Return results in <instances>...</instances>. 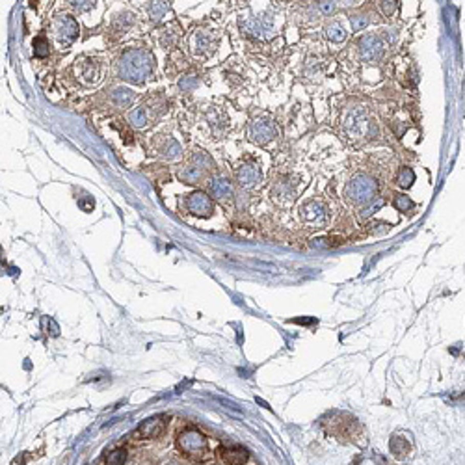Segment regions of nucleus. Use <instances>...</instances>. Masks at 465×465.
I'll list each match as a JSON object with an SVG mask.
<instances>
[{
  "label": "nucleus",
  "mask_w": 465,
  "mask_h": 465,
  "mask_svg": "<svg viewBox=\"0 0 465 465\" xmlns=\"http://www.w3.org/2000/svg\"><path fill=\"white\" fill-rule=\"evenodd\" d=\"M376 194H378V183L367 173L353 175L344 186V197L352 205H358V207L372 205Z\"/></svg>",
  "instance_id": "obj_3"
},
{
  "label": "nucleus",
  "mask_w": 465,
  "mask_h": 465,
  "mask_svg": "<svg viewBox=\"0 0 465 465\" xmlns=\"http://www.w3.org/2000/svg\"><path fill=\"white\" fill-rule=\"evenodd\" d=\"M396 8H398V4L396 2H380V10L384 11L385 17H391L396 11Z\"/></svg>",
  "instance_id": "obj_31"
},
{
  "label": "nucleus",
  "mask_w": 465,
  "mask_h": 465,
  "mask_svg": "<svg viewBox=\"0 0 465 465\" xmlns=\"http://www.w3.org/2000/svg\"><path fill=\"white\" fill-rule=\"evenodd\" d=\"M277 136V128L276 125L268 119H257V121H251L250 127H248V138L253 143H259V145H266L268 142Z\"/></svg>",
  "instance_id": "obj_9"
},
{
  "label": "nucleus",
  "mask_w": 465,
  "mask_h": 465,
  "mask_svg": "<svg viewBox=\"0 0 465 465\" xmlns=\"http://www.w3.org/2000/svg\"><path fill=\"white\" fill-rule=\"evenodd\" d=\"M240 28L250 34V36H255V37H264L272 28V23L266 19H261V17H250L240 23Z\"/></svg>",
  "instance_id": "obj_14"
},
{
  "label": "nucleus",
  "mask_w": 465,
  "mask_h": 465,
  "mask_svg": "<svg viewBox=\"0 0 465 465\" xmlns=\"http://www.w3.org/2000/svg\"><path fill=\"white\" fill-rule=\"evenodd\" d=\"M317 8H318L320 11H322L324 15H329V13H331V11L335 10V4H333V2H318Z\"/></svg>",
  "instance_id": "obj_32"
},
{
  "label": "nucleus",
  "mask_w": 465,
  "mask_h": 465,
  "mask_svg": "<svg viewBox=\"0 0 465 465\" xmlns=\"http://www.w3.org/2000/svg\"><path fill=\"white\" fill-rule=\"evenodd\" d=\"M166 11H168V4L166 2H153V4H149V15H151L153 20H160Z\"/></svg>",
  "instance_id": "obj_27"
},
{
  "label": "nucleus",
  "mask_w": 465,
  "mask_h": 465,
  "mask_svg": "<svg viewBox=\"0 0 465 465\" xmlns=\"http://www.w3.org/2000/svg\"><path fill=\"white\" fill-rule=\"evenodd\" d=\"M179 179L186 184H197V183H201V179H203V169L195 168L194 164H192V166H186V168H183L179 171Z\"/></svg>",
  "instance_id": "obj_20"
},
{
  "label": "nucleus",
  "mask_w": 465,
  "mask_h": 465,
  "mask_svg": "<svg viewBox=\"0 0 465 465\" xmlns=\"http://www.w3.org/2000/svg\"><path fill=\"white\" fill-rule=\"evenodd\" d=\"M222 458L227 465H244L250 454L242 447H235V449H222Z\"/></svg>",
  "instance_id": "obj_15"
},
{
  "label": "nucleus",
  "mask_w": 465,
  "mask_h": 465,
  "mask_svg": "<svg viewBox=\"0 0 465 465\" xmlns=\"http://www.w3.org/2000/svg\"><path fill=\"white\" fill-rule=\"evenodd\" d=\"M128 119H130V123H132L134 127L143 128V127H147V123L151 121V114L147 112V108L145 106H138L128 114Z\"/></svg>",
  "instance_id": "obj_21"
},
{
  "label": "nucleus",
  "mask_w": 465,
  "mask_h": 465,
  "mask_svg": "<svg viewBox=\"0 0 465 465\" xmlns=\"http://www.w3.org/2000/svg\"><path fill=\"white\" fill-rule=\"evenodd\" d=\"M216 47V39L212 37L210 32H203V30H195L192 36H190V49L194 51V54H210L214 52Z\"/></svg>",
  "instance_id": "obj_11"
},
{
  "label": "nucleus",
  "mask_w": 465,
  "mask_h": 465,
  "mask_svg": "<svg viewBox=\"0 0 465 465\" xmlns=\"http://www.w3.org/2000/svg\"><path fill=\"white\" fill-rule=\"evenodd\" d=\"M209 188L216 200H229V197H233V186L225 179H212L209 183Z\"/></svg>",
  "instance_id": "obj_17"
},
{
  "label": "nucleus",
  "mask_w": 465,
  "mask_h": 465,
  "mask_svg": "<svg viewBox=\"0 0 465 465\" xmlns=\"http://www.w3.org/2000/svg\"><path fill=\"white\" fill-rule=\"evenodd\" d=\"M413 181H415L413 169H411V168H402V169H400L398 177H396V183H398L402 188H409V186L413 184Z\"/></svg>",
  "instance_id": "obj_25"
},
{
  "label": "nucleus",
  "mask_w": 465,
  "mask_h": 465,
  "mask_svg": "<svg viewBox=\"0 0 465 465\" xmlns=\"http://www.w3.org/2000/svg\"><path fill=\"white\" fill-rule=\"evenodd\" d=\"M75 73H77L78 80L84 84V86H93L97 84L102 77V67L97 60H93L90 56L78 58L77 63H75Z\"/></svg>",
  "instance_id": "obj_7"
},
{
  "label": "nucleus",
  "mask_w": 465,
  "mask_h": 465,
  "mask_svg": "<svg viewBox=\"0 0 465 465\" xmlns=\"http://www.w3.org/2000/svg\"><path fill=\"white\" fill-rule=\"evenodd\" d=\"M343 130L350 142H368L378 134L376 123L363 106H353L344 114Z\"/></svg>",
  "instance_id": "obj_2"
},
{
  "label": "nucleus",
  "mask_w": 465,
  "mask_h": 465,
  "mask_svg": "<svg viewBox=\"0 0 465 465\" xmlns=\"http://www.w3.org/2000/svg\"><path fill=\"white\" fill-rule=\"evenodd\" d=\"M192 164H194L195 168H200L205 171V169L212 168V159H210L207 153H203V151H195V153L192 154Z\"/></svg>",
  "instance_id": "obj_24"
},
{
  "label": "nucleus",
  "mask_w": 465,
  "mask_h": 465,
  "mask_svg": "<svg viewBox=\"0 0 465 465\" xmlns=\"http://www.w3.org/2000/svg\"><path fill=\"white\" fill-rule=\"evenodd\" d=\"M127 460V452L123 449H116L112 452H108L106 456V465H123Z\"/></svg>",
  "instance_id": "obj_26"
},
{
  "label": "nucleus",
  "mask_w": 465,
  "mask_h": 465,
  "mask_svg": "<svg viewBox=\"0 0 465 465\" xmlns=\"http://www.w3.org/2000/svg\"><path fill=\"white\" fill-rule=\"evenodd\" d=\"M186 210H188L190 214L200 216V218H207V216L212 214V201L203 192H192L186 197Z\"/></svg>",
  "instance_id": "obj_10"
},
{
  "label": "nucleus",
  "mask_w": 465,
  "mask_h": 465,
  "mask_svg": "<svg viewBox=\"0 0 465 465\" xmlns=\"http://www.w3.org/2000/svg\"><path fill=\"white\" fill-rule=\"evenodd\" d=\"M166 425H168L166 415H154V417L145 419L138 426V434L142 437H157V435H160L166 430Z\"/></svg>",
  "instance_id": "obj_13"
},
{
  "label": "nucleus",
  "mask_w": 465,
  "mask_h": 465,
  "mask_svg": "<svg viewBox=\"0 0 465 465\" xmlns=\"http://www.w3.org/2000/svg\"><path fill=\"white\" fill-rule=\"evenodd\" d=\"M389 447H391V452L396 458H404L409 452V449H411L409 443L406 441V437H402V435H394L393 439H391V443H389Z\"/></svg>",
  "instance_id": "obj_22"
},
{
  "label": "nucleus",
  "mask_w": 465,
  "mask_h": 465,
  "mask_svg": "<svg viewBox=\"0 0 465 465\" xmlns=\"http://www.w3.org/2000/svg\"><path fill=\"white\" fill-rule=\"evenodd\" d=\"M181 153H183V149H181V145L175 142L173 138H168L166 142H164L162 147H160V154L166 157V159H169V160L181 157Z\"/></svg>",
  "instance_id": "obj_23"
},
{
  "label": "nucleus",
  "mask_w": 465,
  "mask_h": 465,
  "mask_svg": "<svg viewBox=\"0 0 465 465\" xmlns=\"http://www.w3.org/2000/svg\"><path fill=\"white\" fill-rule=\"evenodd\" d=\"M181 452L186 454L192 460H205L209 452H207V439L205 435L197 430H186L179 435V441H177Z\"/></svg>",
  "instance_id": "obj_5"
},
{
  "label": "nucleus",
  "mask_w": 465,
  "mask_h": 465,
  "mask_svg": "<svg viewBox=\"0 0 465 465\" xmlns=\"http://www.w3.org/2000/svg\"><path fill=\"white\" fill-rule=\"evenodd\" d=\"M73 8H77L78 11H84V10H90L93 8V2H71Z\"/></svg>",
  "instance_id": "obj_33"
},
{
  "label": "nucleus",
  "mask_w": 465,
  "mask_h": 465,
  "mask_svg": "<svg viewBox=\"0 0 465 465\" xmlns=\"http://www.w3.org/2000/svg\"><path fill=\"white\" fill-rule=\"evenodd\" d=\"M261 179H262L261 169L257 168L255 164L246 162L236 169V181L240 183L242 188H253V186H257V184L261 183Z\"/></svg>",
  "instance_id": "obj_12"
},
{
  "label": "nucleus",
  "mask_w": 465,
  "mask_h": 465,
  "mask_svg": "<svg viewBox=\"0 0 465 465\" xmlns=\"http://www.w3.org/2000/svg\"><path fill=\"white\" fill-rule=\"evenodd\" d=\"M34 54L37 58H45L49 54V41L45 37H36L34 39Z\"/></svg>",
  "instance_id": "obj_29"
},
{
  "label": "nucleus",
  "mask_w": 465,
  "mask_h": 465,
  "mask_svg": "<svg viewBox=\"0 0 465 465\" xmlns=\"http://www.w3.org/2000/svg\"><path fill=\"white\" fill-rule=\"evenodd\" d=\"M393 205H394V207H396V209L400 210V212H408V210H411V209H413V201L409 200L408 195H404V194L394 195Z\"/></svg>",
  "instance_id": "obj_28"
},
{
  "label": "nucleus",
  "mask_w": 465,
  "mask_h": 465,
  "mask_svg": "<svg viewBox=\"0 0 465 465\" xmlns=\"http://www.w3.org/2000/svg\"><path fill=\"white\" fill-rule=\"evenodd\" d=\"M350 23H352L353 32H359V30H363V28L368 25V23H370V20L367 19V15H352V17H350Z\"/></svg>",
  "instance_id": "obj_30"
},
{
  "label": "nucleus",
  "mask_w": 465,
  "mask_h": 465,
  "mask_svg": "<svg viewBox=\"0 0 465 465\" xmlns=\"http://www.w3.org/2000/svg\"><path fill=\"white\" fill-rule=\"evenodd\" d=\"M296 194V183H291V179H281L276 184V197L277 200H294Z\"/></svg>",
  "instance_id": "obj_19"
},
{
  "label": "nucleus",
  "mask_w": 465,
  "mask_h": 465,
  "mask_svg": "<svg viewBox=\"0 0 465 465\" xmlns=\"http://www.w3.org/2000/svg\"><path fill=\"white\" fill-rule=\"evenodd\" d=\"M359 56L363 61H380L385 54L384 39L376 34H365L358 39Z\"/></svg>",
  "instance_id": "obj_6"
},
{
  "label": "nucleus",
  "mask_w": 465,
  "mask_h": 465,
  "mask_svg": "<svg viewBox=\"0 0 465 465\" xmlns=\"http://www.w3.org/2000/svg\"><path fill=\"white\" fill-rule=\"evenodd\" d=\"M110 99H112V102L116 104V106L127 108L134 102L136 93H134L132 90H128V87H116V90L112 92V95H110Z\"/></svg>",
  "instance_id": "obj_16"
},
{
  "label": "nucleus",
  "mask_w": 465,
  "mask_h": 465,
  "mask_svg": "<svg viewBox=\"0 0 465 465\" xmlns=\"http://www.w3.org/2000/svg\"><path fill=\"white\" fill-rule=\"evenodd\" d=\"M51 37L60 49H65L78 37V23L71 15H58L51 23Z\"/></svg>",
  "instance_id": "obj_4"
},
{
  "label": "nucleus",
  "mask_w": 465,
  "mask_h": 465,
  "mask_svg": "<svg viewBox=\"0 0 465 465\" xmlns=\"http://www.w3.org/2000/svg\"><path fill=\"white\" fill-rule=\"evenodd\" d=\"M119 78L130 84H142L154 73V56L143 49H128L118 63Z\"/></svg>",
  "instance_id": "obj_1"
},
{
  "label": "nucleus",
  "mask_w": 465,
  "mask_h": 465,
  "mask_svg": "<svg viewBox=\"0 0 465 465\" xmlns=\"http://www.w3.org/2000/svg\"><path fill=\"white\" fill-rule=\"evenodd\" d=\"M326 37L329 41H333V43H341V41L346 39V30H344V26L341 20H331L329 25L326 26Z\"/></svg>",
  "instance_id": "obj_18"
},
{
  "label": "nucleus",
  "mask_w": 465,
  "mask_h": 465,
  "mask_svg": "<svg viewBox=\"0 0 465 465\" xmlns=\"http://www.w3.org/2000/svg\"><path fill=\"white\" fill-rule=\"evenodd\" d=\"M300 220L307 227H322L327 222V209L326 205L317 200H311L300 207Z\"/></svg>",
  "instance_id": "obj_8"
}]
</instances>
